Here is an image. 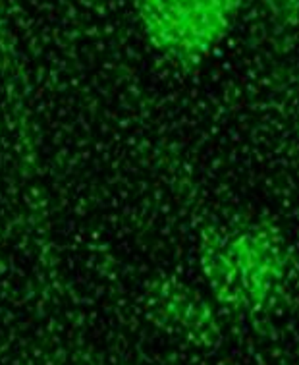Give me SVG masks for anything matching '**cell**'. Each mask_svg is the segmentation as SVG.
I'll return each instance as SVG.
<instances>
[{
    "instance_id": "obj_1",
    "label": "cell",
    "mask_w": 299,
    "mask_h": 365,
    "mask_svg": "<svg viewBox=\"0 0 299 365\" xmlns=\"http://www.w3.org/2000/svg\"><path fill=\"white\" fill-rule=\"evenodd\" d=\"M199 265L222 309L265 315L286 294L293 277V253L273 220L232 217L201 232Z\"/></svg>"
},
{
    "instance_id": "obj_2",
    "label": "cell",
    "mask_w": 299,
    "mask_h": 365,
    "mask_svg": "<svg viewBox=\"0 0 299 365\" xmlns=\"http://www.w3.org/2000/svg\"><path fill=\"white\" fill-rule=\"evenodd\" d=\"M243 0H133L149 45L179 66H197L232 31Z\"/></svg>"
},
{
    "instance_id": "obj_3",
    "label": "cell",
    "mask_w": 299,
    "mask_h": 365,
    "mask_svg": "<svg viewBox=\"0 0 299 365\" xmlns=\"http://www.w3.org/2000/svg\"><path fill=\"white\" fill-rule=\"evenodd\" d=\"M147 313L154 325L186 344L214 348L222 340L214 307L195 288L178 279L154 280L147 290Z\"/></svg>"
},
{
    "instance_id": "obj_4",
    "label": "cell",
    "mask_w": 299,
    "mask_h": 365,
    "mask_svg": "<svg viewBox=\"0 0 299 365\" xmlns=\"http://www.w3.org/2000/svg\"><path fill=\"white\" fill-rule=\"evenodd\" d=\"M261 2L274 24L299 31V0H261Z\"/></svg>"
}]
</instances>
